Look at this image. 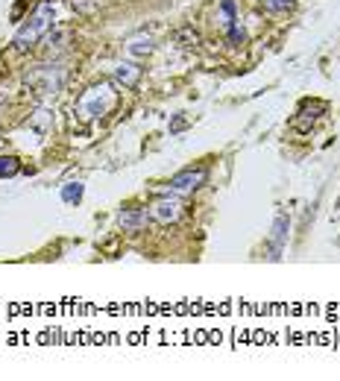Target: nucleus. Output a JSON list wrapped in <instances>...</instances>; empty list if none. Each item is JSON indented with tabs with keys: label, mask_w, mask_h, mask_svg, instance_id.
<instances>
[{
	"label": "nucleus",
	"mask_w": 340,
	"mask_h": 381,
	"mask_svg": "<svg viewBox=\"0 0 340 381\" xmlns=\"http://www.w3.org/2000/svg\"><path fill=\"white\" fill-rule=\"evenodd\" d=\"M117 85L112 80H100V82H94L83 91V97L77 100L74 112L83 124H91V121H100V117H106L115 106H117Z\"/></svg>",
	"instance_id": "nucleus-1"
},
{
	"label": "nucleus",
	"mask_w": 340,
	"mask_h": 381,
	"mask_svg": "<svg viewBox=\"0 0 340 381\" xmlns=\"http://www.w3.org/2000/svg\"><path fill=\"white\" fill-rule=\"evenodd\" d=\"M51 27H53V4H38L36 9H33V15L27 18L18 27V33H15V38H12V50L15 53H27V50H33V47L51 33Z\"/></svg>",
	"instance_id": "nucleus-2"
},
{
	"label": "nucleus",
	"mask_w": 340,
	"mask_h": 381,
	"mask_svg": "<svg viewBox=\"0 0 340 381\" xmlns=\"http://www.w3.org/2000/svg\"><path fill=\"white\" fill-rule=\"evenodd\" d=\"M65 82V68L62 62H53V65H38L27 74V85L38 94V97H51L56 94Z\"/></svg>",
	"instance_id": "nucleus-3"
},
{
	"label": "nucleus",
	"mask_w": 340,
	"mask_h": 381,
	"mask_svg": "<svg viewBox=\"0 0 340 381\" xmlns=\"http://www.w3.org/2000/svg\"><path fill=\"white\" fill-rule=\"evenodd\" d=\"M182 200H179V194H159L153 203H150V208H147V214H150V220L153 223H159V226H170V223H176L179 218H182Z\"/></svg>",
	"instance_id": "nucleus-4"
},
{
	"label": "nucleus",
	"mask_w": 340,
	"mask_h": 381,
	"mask_svg": "<svg viewBox=\"0 0 340 381\" xmlns=\"http://www.w3.org/2000/svg\"><path fill=\"white\" fill-rule=\"evenodd\" d=\"M206 182H208V168H203V164H197V168H182L179 173L170 176V190L179 197H188L193 190H200Z\"/></svg>",
	"instance_id": "nucleus-5"
},
{
	"label": "nucleus",
	"mask_w": 340,
	"mask_h": 381,
	"mask_svg": "<svg viewBox=\"0 0 340 381\" xmlns=\"http://www.w3.org/2000/svg\"><path fill=\"white\" fill-rule=\"evenodd\" d=\"M323 112H326V103H323V100H305V103L299 106V112L290 117V129L299 132V135H308V132L314 129V124L320 121Z\"/></svg>",
	"instance_id": "nucleus-6"
},
{
	"label": "nucleus",
	"mask_w": 340,
	"mask_h": 381,
	"mask_svg": "<svg viewBox=\"0 0 340 381\" xmlns=\"http://www.w3.org/2000/svg\"><path fill=\"white\" fill-rule=\"evenodd\" d=\"M147 220H150L147 208H138V205H127V208H120V214H117V226L124 232H132V235L147 226Z\"/></svg>",
	"instance_id": "nucleus-7"
},
{
	"label": "nucleus",
	"mask_w": 340,
	"mask_h": 381,
	"mask_svg": "<svg viewBox=\"0 0 340 381\" xmlns=\"http://www.w3.org/2000/svg\"><path fill=\"white\" fill-rule=\"evenodd\" d=\"M287 229H290V220H287V214H276V220H273V235H270V261H279L282 258V249L287 244Z\"/></svg>",
	"instance_id": "nucleus-8"
},
{
	"label": "nucleus",
	"mask_w": 340,
	"mask_h": 381,
	"mask_svg": "<svg viewBox=\"0 0 340 381\" xmlns=\"http://www.w3.org/2000/svg\"><path fill=\"white\" fill-rule=\"evenodd\" d=\"M141 74H144V70L135 62H117L115 70H112V82L117 88H135L138 80H141Z\"/></svg>",
	"instance_id": "nucleus-9"
},
{
	"label": "nucleus",
	"mask_w": 340,
	"mask_h": 381,
	"mask_svg": "<svg viewBox=\"0 0 340 381\" xmlns=\"http://www.w3.org/2000/svg\"><path fill=\"white\" fill-rule=\"evenodd\" d=\"M156 50V44H153V38L150 36H132L129 41H127V56H132V59H147L150 53Z\"/></svg>",
	"instance_id": "nucleus-10"
},
{
	"label": "nucleus",
	"mask_w": 340,
	"mask_h": 381,
	"mask_svg": "<svg viewBox=\"0 0 340 381\" xmlns=\"http://www.w3.org/2000/svg\"><path fill=\"white\" fill-rule=\"evenodd\" d=\"M83 194H85V185L83 182H65L62 185V203H68V205H80L83 203Z\"/></svg>",
	"instance_id": "nucleus-11"
},
{
	"label": "nucleus",
	"mask_w": 340,
	"mask_h": 381,
	"mask_svg": "<svg viewBox=\"0 0 340 381\" xmlns=\"http://www.w3.org/2000/svg\"><path fill=\"white\" fill-rule=\"evenodd\" d=\"M294 6H297V0H261V12H267V15H285Z\"/></svg>",
	"instance_id": "nucleus-12"
},
{
	"label": "nucleus",
	"mask_w": 340,
	"mask_h": 381,
	"mask_svg": "<svg viewBox=\"0 0 340 381\" xmlns=\"http://www.w3.org/2000/svg\"><path fill=\"white\" fill-rule=\"evenodd\" d=\"M21 173V161L15 156H0V179H12Z\"/></svg>",
	"instance_id": "nucleus-13"
},
{
	"label": "nucleus",
	"mask_w": 340,
	"mask_h": 381,
	"mask_svg": "<svg viewBox=\"0 0 340 381\" xmlns=\"http://www.w3.org/2000/svg\"><path fill=\"white\" fill-rule=\"evenodd\" d=\"M30 124H33L38 132H47V129H51V124H53V114L47 112V109H38V112L30 117Z\"/></svg>",
	"instance_id": "nucleus-14"
},
{
	"label": "nucleus",
	"mask_w": 340,
	"mask_h": 381,
	"mask_svg": "<svg viewBox=\"0 0 340 381\" xmlns=\"http://www.w3.org/2000/svg\"><path fill=\"white\" fill-rule=\"evenodd\" d=\"M221 15H223V27H232L238 21V4L235 0H221Z\"/></svg>",
	"instance_id": "nucleus-15"
},
{
	"label": "nucleus",
	"mask_w": 340,
	"mask_h": 381,
	"mask_svg": "<svg viewBox=\"0 0 340 381\" xmlns=\"http://www.w3.org/2000/svg\"><path fill=\"white\" fill-rule=\"evenodd\" d=\"M226 30H229V44L232 47H240L247 41V30H244V23H240V21H235L232 27H226Z\"/></svg>",
	"instance_id": "nucleus-16"
},
{
	"label": "nucleus",
	"mask_w": 340,
	"mask_h": 381,
	"mask_svg": "<svg viewBox=\"0 0 340 381\" xmlns=\"http://www.w3.org/2000/svg\"><path fill=\"white\" fill-rule=\"evenodd\" d=\"M65 38H68V30H56L53 36H44V41H47V50H51V53L56 56V53L62 50V47H65V44H62Z\"/></svg>",
	"instance_id": "nucleus-17"
},
{
	"label": "nucleus",
	"mask_w": 340,
	"mask_h": 381,
	"mask_svg": "<svg viewBox=\"0 0 340 381\" xmlns=\"http://www.w3.org/2000/svg\"><path fill=\"white\" fill-rule=\"evenodd\" d=\"M74 9H77L80 15H91V12L97 9V0H74Z\"/></svg>",
	"instance_id": "nucleus-18"
},
{
	"label": "nucleus",
	"mask_w": 340,
	"mask_h": 381,
	"mask_svg": "<svg viewBox=\"0 0 340 381\" xmlns=\"http://www.w3.org/2000/svg\"><path fill=\"white\" fill-rule=\"evenodd\" d=\"M185 127H188V121H185V117H176V121L170 124V132H179V129H185Z\"/></svg>",
	"instance_id": "nucleus-19"
}]
</instances>
